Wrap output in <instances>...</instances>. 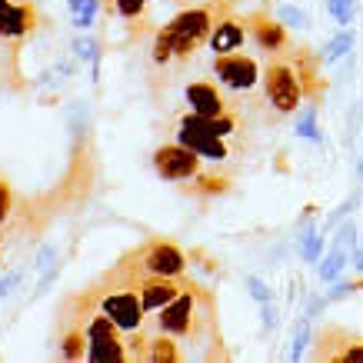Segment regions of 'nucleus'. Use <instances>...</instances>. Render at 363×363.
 <instances>
[{
    "mask_svg": "<svg viewBox=\"0 0 363 363\" xmlns=\"http://www.w3.org/2000/svg\"><path fill=\"white\" fill-rule=\"evenodd\" d=\"M227 0H207L200 7H184L174 13L170 21L154 30V47H150V60L157 67H180L197 54L200 47L210 40V33L217 27L223 13H227Z\"/></svg>",
    "mask_w": 363,
    "mask_h": 363,
    "instance_id": "f257e3e1",
    "label": "nucleus"
},
{
    "mask_svg": "<svg viewBox=\"0 0 363 363\" xmlns=\"http://www.w3.org/2000/svg\"><path fill=\"white\" fill-rule=\"evenodd\" d=\"M207 297H210L207 290L190 280L180 297H174L167 307L157 310V330L170 333L177 340H200V337H203V327L213 323V310L200 313V303Z\"/></svg>",
    "mask_w": 363,
    "mask_h": 363,
    "instance_id": "f03ea898",
    "label": "nucleus"
},
{
    "mask_svg": "<svg viewBox=\"0 0 363 363\" xmlns=\"http://www.w3.org/2000/svg\"><path fill=\"white\" fill-rule=\"evenodd\" d=\"M84 330H87V360H94V363L130 360V347H127L130 340L123 337V330L100 307H94L87 313Z\"/></svg>",
    "mask_w": 363,
    "mask_h": 363,
    "instance_id": "7ed1b4c3",
    "label": "nucleus"
},
{
    "mask_svg": "<svg viewBox=\"0 0 363 363\" xmlns=\"http://www.w3.org/2000/svg\"><path fill=\"white\" fill-rule=\"evenodd\" d=\"M174 140L187 143L190 150H197V154L203 157V160H210V164H223V160L233 157L230 140L210 130L207 117H200V113H194V111L180 113L174 121Z\"/></svg>",
    "mask_w": 363,
    "mask_h": 363,
    "instance_id": "20e7f679",
    "label": "nucleus"
},
{
    "mask_svg": "<svg viewBox=\"0 0 363 363\" xmlns=\"http://www.w3.org/2000/svg\"><path fill=\"white\" fill-rule=\"evenodd\" d=\"M264 90L277 113H297L300 104H303V84L297 77V67H290L286 60H270L267 64Z\"/></svg>",
    "mask_w": 363,
    "mask_h": 363,
    "instance_id": "39448f33",
    "label": "nucleus"
},
{
    "mask_svg": "<svg viewBox=\"0 0 363 363\" xmlns=\"http://www.w3.org/2000/svg\"><path fill=\"white\" fill-rule=\"evenodd\" d=\"M154 170H157V177H164L167 184H180L184 187L187 180H194L203 170V157L180 140L160 143L154 150Z\"/></svg>",
    "mask_w": 363,
    "mask_h": 363,
    "instance_id": "423d86ee",
    "label": "nucleus"
},
{
    "mask_svg": "<svg viewBox=\"0 0 363 363\" xmlns=\"http://www.w3.org/2000/svg\"><path fill=\"white\" fill-rule=\"evenodd\" d=\"M40 30L37 0H0V37L13 44H27Z\"/></svg>",
    "mask_w": 363,
    "mask_h": 363,
    "instance_id": "0eeeda50",
    "label": "nucleus"
},
{
    "mask_svg": "<svg viewBox=\"0 0 363 363\" xmlns=\"http://www.w3.org/2000/svg\"><path fill=\"white\" fill-rule=\"evenodd\" d=\"M213 77L217 84L233 94L240 90H253L257 80H260V70H257V60L240 50H230V54H213Z\"/></svg>",
    "mask_w": 363,
    "mask_h": 363,
    "instance_id": "6e6552de",
    "label": "nucleus"
},
{
    "mask_svg": "<svg viewBox=\"0 0 363 363\" xmlns=\"http://www.w3.org/2000/svg\"><path fill=\"white\" fill-rule=\"evenodd\" d=\"M140 264L143 274H157V277H184L187 274V253L180 250L170 240H154L140 243Z\"/></svg>",
    "mask_w": 363,
    "mask_h": 363,
    "instance_id": "1a4fd4ad",
    "label": "nucleus"
},
{
    "mask_svg": "<svg viewBox=\"0 0 363 363\" xmlns=\"http://www.w3.org/2000/svg\"><path fill=\"white\" fill-rule=\"evenodd\" d=\"M190 284V277H157V274H140L137 280V294H140L147 313H157L160 307H167L174 297L184 294V286Z\"/></svg>",
    "mask_w": 363,
    "mask_h": 363,
    "instance_id": "9d476101",
    "label": "nucleus"
},
{
    "mask_svg": "<svg viewBox=\"0 0 363 363\" xmlns=\"http://www.w3.org/2000/svg\"><path fill=\"white\" fill-rule=\"evenodd\" d=\"M320 347L313 350L317 360H337V363H353L363 360V340L357 337H347L343 330H327V337L320 333Z\"/></svg>",
    "mask_w": 363,
    "mask_h": 363,
    "instance_id": "9b49d317",
    "label": "nucleus"
},
{
    "mask_svg": "<svg viewBox=\"0 0 363 363\" xmlns=\"http://www.w3.org/2000/svg\"><path fill=\"white\" fill-rule=\"evenodd\" d=\"M184 94H187L190 111L200 113V117H220V113L230 111L227 97H223L220 90H217V84H210V80H194V84H187Z\"/></svg>",
    "mask_w": 363,
    "mask_h": 363,
    "instance_id": "f8f14e48",
    "label": "nucleus"
},
{
    "mask_svg": "<svg viewBox=\"0 0 363 363\" xmlns=\"http://www.w3.org/2000/svg\"><path fill=\"white\" fill-rule=\"evenodd\" d=\"M247 30H250V37L257 40V47H260V50H267V54H277L280 47H286L284 23H277L267 11L247 13Z\"/></svg>",
    "mask_w": 363,
    "mask_h": 363,
    "instance_id": "ddd939ff",
    "label": "nucleus"
},
{
    "mask_svg": "<svg viewBox=\"0 0 363 363\" xmlns=\"http://www.w3.org/2000/svg\"><path fill=\"white\" fill-rule=\"evenodd\" d=\"M247 17H237V13H223L213 33H210L207 47L213 54H230V50H240L243 47V37H247Z\"/></svg>",
    "mask_w": 363,
    "mask_h": 363,
    "instance_id": "4468645a",
    "label": "nucleus"
},
{
    "mask_svg": "<svg viewBox=\"0 0 363 363\" xmlns=\"http://www.w3.org/2000/svg\"><path fill=\"white\" fill-rule=\"evenodd\" d=\"M21 47L13 40H4L0 37V87L11 90V94H27L30 90V80L23 77L21 70Z\"/></svg>",
    "mask_w": 363,
    "mask_h": 363,
    "instance_id": "2eb2a0df",
    "label": "nucleus"
},
{
    "mask_svg": "<svg viewBox=\"0 0 363 363\" xmlns=\"http://www.w3.org/2000/svg\"><path fill=\"white\" fill-rule=\"evenodd\" d=\"M184 190H187V194H194V197H223V194L230 190V177L200 170L194 180H187V184H184Z\"/></svg>",
    "mask_w": 363,
    "mask_h": 363,
    "instance_id": "dca6fc26",
    "label": "nucleus"
},
{
    "mask_svg": "<svg viewBox=\"0 0 363 363\" xmlns=\"http://www.w3.org/2000/svg\"><path fill=\"white\" fill-rule=\"evenodd\" d=\"M320 64H323V57H313L307 50V47H300L297 50V60H294V67H297V77H300V84H303V94H313V97H320Z\"/></svg>",
    "mask_w": 363,
    "mask_h": 363,
    "instance_id": "f3484780",
    "label": "nucleus"
},
{
    "mask_svg": "<svg viewBox=\"0 0 363 363\" xmlns=\"http://www.w3.org/2000/svg\"><path fill=\"white\" fill-rule=\"evenodd\" d=\"M177 337H170V333H157V337H150V347H147V360L150 363H180L184 360V353L177 350Z\"/></svg>",
    "mask_w": 363,
    "mask_h": 363,
    "instance_id": "a211bd4d",
    "label": "nucleus"
},
{
    "mask_svg": "<svg viewBox=\"0 0 363 363\" xmlns=\"http://www.w3.org/2000/svg\"><path fill=\"white\" fill-rule=\"evenodd\" d=\"M350 253L353 250H347V247H337V243H333V250L327 253V257H323V264H320V280H323V284H333V280L343 274V267L350 264Z\"/></svg>",
    "mask_w": 363,
    "mask_h": 363,
    "instance_id": "6ab92c4d",
    "label": "nucleus"
},
{
    "mask_svg": "<svg viewBox=\"0 0 363 363\" xmlns=\"http://www.w3.org/2000/svg\"><path fill=\"white\" fill-rule=\"evenodd\" d=\"M350 50H353V30H350V27H343L330 44L323 47V64H337V60H340V57H347Z\"/></svg>",
    "mask_w": 363,
    "mask_h": 363,
    "instance_id": "aec40b11",
    "label": "nucleus"
},
{
    "mask_svg": "<svg viewBox=\"0 0 363 363\" xmlns=\"http://www.w3.org/2000/svg\"><path fill=\"white\" fill-rule=\"evenodd\" d=\"M70 47H74V57H77V60L90 64L94 80H97V70H100V47H97V40H90V37H77Z\"/></svg>",
    "mask_w": 363,
    "mask_h": 363,
    "instance_id": "412c9836",
    "label": "nucleus"
},
{
    "mask_svg": "<svg viewBox=\"0 0 363 363\" xmlns=\"http://www.w3.org/2000/svg\"><path fill=\"white\" fill-rule=\"evenodd\" d=\"M323 237H327V233L313 230V227H307V230L297 237V240H300V257H303L307 264H313V260L320 257V250H323Z\"/></svg>",
    "mask_w": 363,
    "mask_h": 363,
    "instance_id": "4be33fe9",
    "label": "nucleus"
},
{
    "mask_svg": "<svg viewBox=\"0 0 363 363\" xmlns=\"http://www.w3.org/2000/svg\"><path fill=\"white\" fill-rule=\"evenodd\" d=\"M307 343H310V317L297 320V327H294V347H290V360H300L303 353H307Z\"/></svg>",
    "mask_w": 363,
    "mask_h": 363,
    "instance_id": "5701e85b",
    "label": "nucleus"
},
{
    "mask_svg": "<svg viewBox=\"0 0 363 363\" xmlns=\"http://www.w3.org/2000/svg\"><path fill=\"white\" fill-rule=\"evenodd\" d=\"M327 13H330L340 27H350L353 13H357V0H327Z\"/></svg>",
    "mask_w": 363,
    "mask_h": 363,
    "instance_id": "b1692460",
    "label": "nucleus"
},
{
    "mask_svg": "<svg viewBox=\"0 0 363 363\" xmlns=\"http://www.w3.org/2000/svg\"><path fill=\"white\" fill-rule=\"evenodd\" d=\"M13 210H17V197H13V187H11V180L0 174V227H4V223L13 217Z\"/></svg>",
    "mask_w": 363,
    "mask_h": 363,
    "instance_id": "393cba45",
    "label": "nucleus"
},
{
    "mask_svg": "<svg viewBox=\"0 0 363 363\" xmlns=\"http://www.w3.org/2000/svg\"><path fill=\"white\" fill-rule=\"evenodd\" d=\"M297 137H303V140H320L317 111H313V107H307V111L297 113Z\"/></svg>",
    "mask_w": 363,
    "mask_h": 363,
    "instance_id": "a878e982",
    "label": "nucleus"
},
{
    "mask_svg": "<svg viewBox=\"0 0 363 363\" xmlns=\"http://www.w3.org/2000/svg\"><path fill=\"white\" fill-rule=\"evenodd\" d=\"M357 203H360V190H357V194H350V197L343 200L340 207L333 210L330 217H327V220H323V227H320V230L327 233V230H333V227H340L343 223V217H347V213H353V207H357Z\"/></svg>",
    "mask_w": 363,
    "mask_h": 363,
    "instance_id": "bb28decb",
    "label": "nucleus"
},
{
    "mask_svg": "<svg viewBox=\"0 0 363 363\" xmlns=\"http://www.w3.org/2000/svg\"><path fill=\"white\" fill-rule=\"evenodd\" d=\"M243 284H247V290H250V297L257 300V303H267V300H274V290H270V286H267L260 277H247Z\"/></svg>",
    "mask_w": 363,
    "mask_h": 363,
    "instance_id": "cd10ccee",
    "label": "nucleus"
},
{
    "mask_svg": "<svg viewBox=\"0 0 363 363\" xmlns=\"http://www.w3.org/2000/svg\"><path fill=\"white\" fill-rule=\"evenodd\" d=\"M277 17H280L284 23H290V27H310L307 13L300 11V7H290V4H286V7H280V11H277Z\"/></svg>",
    "mask_w": 363,
    "mask_h": 363,
    "instance_id": "c85d7f7f",
    "label": "nucleus"
},
{
    "mask_svg": "<svg viewBox=\"0 0 363 363\" xmlns=\"http://www.w3.org/2000/svg\"><path fill=\"white\" fill-rule=\"evenodd\" d=\"M333 243H337V247H347V250H353V247H357V227L343 220L340 227H337V237H333Z\"/></svg>",
    "mask_w": 363,
    "mask_h": 363,
    "instance_id": "c756f323",
    "label": "nucleus"
},
{
    "mask_svg": "<svg viewBox=\"0 0 363 363\" xmlns=\"http://www.w3.org/2000/svg\"><path fill=\"white\" fill-rule=\"evenodd\" d=\"M54 264H57V247H44V250L37 253V260H33V270L44 274V270H50Z\"/></svg>",
    "mask_w": 363,
    "mask_h": 363,
    "instance_id": "7c9ffc66",
    "label": "nucleus"
},
{
    "mask_svg": "<svg viewBox=\"0 0 363 363\" xmlns=\"http://www.w3.org/2000/svg\"><path fill=\"white\" fill-rule=\"evenodd\" d=\"M260 320H264L267 330H274L277 323H280V310H277L274 300H267V303H260Z\"/></svg>",
    "mask_w": 363,
    "mask_h": 363,
    "instance_id": "2f4dec72",
    "label": "nucleus"
},
{
    "mask_svg": "<svg viewBox=\"0 0 363 363\" xmlns=\"http://www.w3.org/2000/svg\"><path fill=\"white\" fill-rule=\"evenodd\" d=\"M21 280H23L21 270H11L7 277H0V300H4V297H11V290H13L17 284H21Z\"/></svg>",
    "mask_w": 363,
    "mask_h": 363,
    "instance_id": "473e14b6",
    "label": "nucleus"
},
{
    "mask_svg": "<svg viewBox=\"0 0 363 363\" xmlns=\"http://www.w3.org/2000/svg\"><path fill=\"white\" fill-rule=\"evenodd\" d=\"M350 264H353V270H360V274H363V243H357V247H353Z\"/></svg>",
    "mask_w": 363,
    "mask_h": 363,
    "instance_id": "72a5a7b5",
    "label": "nucleus"
},
{
    "mask_svg": "<svg viewBox=\"0 0 363 363\" xmlns=\"http://www.w3.org/2000/svg\"><path fill=\"white\" fill-rule=\"evenodd\" d=\"M147 4H150V0H147Z\"/></svg>",
    "mask_w": 363,
    "mask_h": 363,
    "instance_id": "f704fd0d",
    "label": "nucleus"
}]
</instances>
